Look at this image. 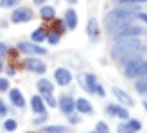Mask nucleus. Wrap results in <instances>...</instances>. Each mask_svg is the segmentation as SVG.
Here are the masks:
<instances>
[{
	"label": "nucleus",
	"instance_id": "obj_20",
	"mask_svg": "<svg viewBox=\"0 0 147 133\" xmlns=\"http://www.w3.org/2000/svg\"><path fill=\"white\" fill-rule=\"evenodd\" d=\"M32 41H43V40H47V33L43 31V29H36V31H32Z\"/></svg>",
	"mask_w": 147,
	"mask_h": 133
},
{
	"label": "nucleus",
	"instance_id": "obj_12",
	"mask_svg": "<svg viewBox=\"0 0 147 133\" xmlns=\"http://www.w3.org/2000/svg\"><path fill=\"white\" fill-rule=\"evenodd\" d=\"M113 95L120 101V105H126V106H131V105H133V97H129L126 92L120 90V88H117V86L113 88Z\"/></svg>",
	"mask_w": 147,
	"mask_h": 133
},
{
	"label": "nucleus",
	"instance_id": "obj_33",
	"mask_svg": "<svg viewBox=\"0 0 147 133\" xmlns=\"http://www.w3.org/2000/svg\"><path fill=\"white\" fill-rule=\"evenodd\" d=\"M45 121H47V113H45V112L40 113L38 119H34V122H36V124H41V122H45Z\"/></svg>",
	"mask_w": 147,
	"mask_h": 133
},
{
	"label": "nucleus",
	"instance_id": "obj_5",
	"mask_svg": "<svg viewBox=\"0 0 147 133\" xmlns=\"http://www.w3.org/2000/svg\"><path fill=\"white\" fill-rule=\"evenodd\" d=\"M24 66L27 70L31 72H36V74H43L47 70V65L43 63L41 60H38V58H27V60L24 61Z\"/></svg>",
	"mask_w": 147,
	"mask_h": 133
},
{
	"label": "nucleus",
	"instance_id": "obj_27",
	"mask_svg": "<svg viewBox=\"0 0 147 133\" xmlns=\"http://www.w3.org/2000/svg\"><path fill=\"white\" fill-rule=\"evenodd\" d=\"M119 105H108L106 106V112L109 113V115H117V113H119Z\"/></svg>",
	"mask_w": 147,
	"mask_h": 133
},
{
	"label": "nucleus",
	"instance_id": "obj_24",
	"mask_svg": "<svg viewBox=\"0 0 147 133\" xmlns=\"http://www.w3.org/2000/svg\"><path fill=\"white\" fill-rule=\"evenodd\" d=\"M59 33H56V31H50L49 34H47V40H49V43H52V45H56L57 41H59Z\"/></svg>",
	"mask_w": 147,
	"mask_h": 133
},
{
	"label": "nucleus",
	"instance_id": "obj_34",
	"mask_svg": "<svg viewBox=\"0 0 147 133\" xmlns=\"http://www.w3.org/2000/svg\"><path fill=\"white\" fill-rule=\"evenodd\" d=\"M5 113H7V108H5L4 102L0 101V117H5Z\"/></svg>",
	"mask_w": 147,
	"mask_h": 133
},
{
	"label": "nucleus",
	"instance_id": "obj_42",
	"mask_svg": "<svg viewBox=\"0 0 147 133\" xmlns=\"http://www.w3.org/2000/svg\"><path fill=\"white\" fill-rule=\"evenodd\" d=\"M68 2H70V4H76V2H77V0H68Z\"/></svg>",
	"mask_w": 147,
	"mask_h": 133
},
{
	"label": "nucleus",
	"instance_id": "obj_8",
	"mask_svg": "<svg viewBox=\"0 0 147 133\" xmlns=\"http://www.w3.org/2000/svg\"><path fill=\"white\" fill-rule=\"evenodd\" d=\"M81 85L84 86V90H88V92H97V86H99V83H97V79H95V76H92V74H86V76H83L81 77Z\"/></svg>",
	"mask_w": 147,
	"mask_h": 133
},
{
	"label": "nucleus",
	"instance_id": "obj_32",
	"mask_svg": "<svg viewBox=\"0 0 147 133\" xmlns=\"http://www.w3.org/2000/svg\"><path fill=\"white\" fill-rule=\"evenodd\" d=\"M45 102H47L49 106H56V99L52 97V94H47L45 95Z\"/></svg>",
	"mask_w": 147,
	"mask_h": 133
},
{
	"label": "nucleus",
	"instance_id": "obj_30",
	"mask_svg": "<svg viewBox=\"0 0 147 133\" xmlns=\"http://www.w3.org/2000/svg\"><path fill=\"white\" fill-rule=\"evenodd\" d=\"M127 124H129V126H131V128H133L135 131H138V130H140V128H142V124H140V121H135V119H131V121H129Z\"/></svg>",
	"mask_w": 147,
	"mask_h": 133
},
{
	"label": "nucleus",
	"instance_id": "obj_39",
	"mask_svg": "<svg viewBox=\"0 0 147 133\" xmlns=\"http://www.w3.org/2000/svg\"><path fill=\"white\" fill-rule=\"evenodd\" d=\"M97 94H99V95H104V94H106V92H104V88H102L100 85L97 86Z\"/></svg>",
	"mask_w": 147,
	"mask_h": 133
},
{
	"label": "nucleus",
	"instance_id": "obj_40",
	"mask_svg": "<svg viewBox=\"0 0 147 133\" xmlns=\"http://www.w3.org/2000/svg\"><path fill=\"white\" fill-rule=\"evenodd\" d=\"M32 2H34V4H36V5H41V4H43V2H45V0H32Z\"/></svg>",
	"mask_w": 147,
	"mask_h": 133
},
{
	"label": "nucleus",
	"instance_id": "obj_38",
	"mask_svg": "<svg viewBox=\"0 0 147 133\" xmlns=\"http://www.w3.org/2000/svg\"><path fill=\"white\" fill-rule=\"evenodd\" d=\"M136 16H138V18H140V20H144V22H145V24H147V13H138V14H136Z\"/></svg>",
	"mask_w": 147,
	"mask_h": 133
},
{
	"label": "nucleus",
	"instance_id": "obj_1",
	"mask_svg": "<svg viewBox=\"0 0 147 133\" xmlns=\"http://www.w3.org/2000/svg\"><path fill=\"white\" fill-rule=\"evenodd\" d=\"M136 49H144V45L138 41L136 36H133V38H119V41L113 45L111 54H113V58L120 60L122 56H126L127 52H131V50H136Z\"/></svg>",
	"mask_w": 147,
	"mask_h": 133
},
{
	"label": "nucleus",
	"instance_id": "obj_37",
	"mask_svg": "<svg viewBox=\"0 0 147 133\" xmlns=\"http://www.w3.org/2000/svg\"><path fill=\"white\" fill-rule=\"evenodd\" d=\"M79 121H81V119H79L77 115H72V113H70V122H72V124H77Z\"/></svg>",
	"mask_w": 147,
	"mask_h": 133
},
{
	"label": "nucleus",
	"instance_id": "obj_7",
	"mask_svg": "<svg viewBox=\"0 0 147 133\" xmlns=\"http://www.w3.org/2000/svg\"><path fill=\"white\" fill-rule=\"evenodd\" d=\"M54 77H56V83L57 85L67 86V85H70V81H72V74L67 69H57L56 74H54Z\"/></svg>",
	"mask_w": 147,
	"mask_h": 133
},
{
	"label": "nucleus",
	"instance_id": "obj_9",
	"mask_svg": "<svg viewBox=\"0 0 147 133\" xmlns=\"http://www.w3.org/2000/svg\"><path fill=\"white\" fill-rule=\"evenodd\" d=\"M59 108H61V112H63V113L70 115L74 110H76V101H74L70 95H65V97L59 99Z\"/></svg>",
	"mask_w": 147,
	"mask_h": 133
},
{
	"label": "nucleus",
	"instance_id": "obj_44",
	"mask_svg": "<svg viewBox=\"0 0 147 133\" xmlns=\"http://www.w3.org/2000/svg\"><path fill=\"white\" fill-rule=\"evenodd\" d=\"M93 133H95V131H93Z\"/></svg>",
	"mask_w": 147,
	"mask_h": 133
},
{
	"label": "nucleus",
	"instance_id": "obj_21",
	"mask_svg": "<svg viewBox=\"0 0 147 133\" xmlns=\"http://www.w3.org/2000/svg\"><path fill=\"white\" fill-rule=\"evenodd\" d=\"M43 133H68V128H65V126H47V128H43Z\"/></svg>",
	"mask_w": 147,
	"mask_h": 133
},
{
	"label": "nucleus",
	"instance_id": "obj_28",
	"mask_svg": "<svg viewBox=\"0 0 147 133\" xmlns=\"http://www.w3.org/2000/svg\"><path fill=\"white\" fill-rule=\"evenodd\" d=\"M5 90H9V81L5 77H0V92H5Z\"/></svg>",
	"mask_w": 147,
	"mask_h": 133
},
{
	"label": "nucleus",
	"instance_id": "obj_3",
	"mask_svg": "<svg viewBox=\"0 0 147 133\" xmlns=\"http://www.w3.org/2000/svg\"><path fill=\"white\" fill-rule=\"evenodd\" d=\"M34 16V13L29 9V7H20V9H14L11 14V20L14 24H20V22H31Z\"/></svg>",
	"mask_w": 147,
	"mask_h": 133
},
{
	"label": "nucleus",
	"instance_id": "obj_13",
	"mask_svg": "<svg viewBox=\"0 0 147 133\" xmlns=\"http://www.w3.org/2000/svg\"><path fill=\"white\" fill-rule=\"evenodd\" d=\"M65 24H67L68 29H76L77 27V14L74 9H67V13H65Z\"/></svg>",
	"mask_w": 147,
	"mask_h": 133
},
{
	"label": "nucleus",
	"instance_id": "obj_41",
	"mask_svg": "<svg viewBox=\"0 0 147 133\" xmlns=\"http://www.w3.org/2000/svg\"><path fill=\"white\" fill-rule=\"evenodd\" d=\"M2 69H4V63H2V60H0V72H2Z\"/></svg>",
	"mask_w": 147,
	"mask_h": 133
},
{
	"label": "nucleus",
	"instance_id": "obj_22",
	"mask_svg": "<svg viewBox=\"0 0 147 133\" xmlns=\"http://www.w3.org/2000/svg\"><path fill=\"white\" fill-rule=\"evenodd\" d=\"M65 29H68L67 24H65V20H56V22H54V31H56V33L63 34V33H65Z\"/></svg>",
	"mask_w": 147,
	"mask_h": 133
},
{
	"label": "nucleus",
	"instance_id": "obj_18",
	"mask_svg": "<svg viewBox=\"0 0 147 133\" xmlns=\"http://www.w3.org/2000/svg\"><path fill=\"white\" fill-rule=\"evenodd\" d=\"M54 14H56L54 7H50V5H43V7H41V18H43V20H52Z\"/></svg>",
	"mask_w": 147,
	"mask_h": 133
},
{
	"label": "nucleus",
	"instance_id": "obj_15",
	"mask_svg": "<svg viewBox=\"0 0 147 133\" xmlns=\"http://www.w3.org/2000/svg\"><path fill=\"white\" fill-rule=\"evenodd\" d=\"M38 90H40L43 95L52 94V92H54V85L50 83L49 79H40V81H38Z\"/></svg>",
	"mask_w": 147,
	"mask_h": 133
},
{
	"label": "nucleus",
	"instance_id": "obj_6",
	"mask_svg": "<svg viewBox=\"0 0 147 133\" xmlns=\"http://www.w3.org/2000/svg\"><path fill=\"white\" fill-rule=\"evenodd\" d=\"M18 50L20 52H27V54H34V56H41V54L47 52L43 47L34 45V43H29V41H20L18 43Z\"/></svg>",
	"mask_w": 147,
	"mask_h": 133
},
{
	"label": "nucleus",
	"instance_id": "obj_19",
	"mask_svg": "<svg viewBox=\"0 0 147 133\" xmlns=\"http://www.w3.org/2000/svg\"><path fill=\"white\" fill-rule=\"evenodd\" d=\"M135 86H136V90L140 92V94H147V74H145V76H142L140 79L136 81Z\"/></svg>",
	"mask_w": 147,
	"mask_h": 133
},
{
	"label": "nucleus",
	"instance_id": "obj_35",
	"mask_svg": "<svg viewBox=\"0 0 147 133\" xmlns=\"http://www.w3.org/2000/svg\"><path fill=\"white\" fill-rule=\"evenodd\" d=\"M140 2H147V0H122L120 4H140Z\"/></svg>",
	"mask_w": 147,
	"mask_h": 133
},
{
	"label": "nucleus",
	"instance_id": "obj_10",
	"mask_svg": "<svg viewBox=\"0 0 147 133\" xmlns=\"http://www.w3.org/2000/svg\"><path fill=\"white\" fill-rule=\"evenodd\" d=\"M144 52V49H136V50H131V52H127L126 56H122L120 58V65H129L131 61H135V60H140V56Z\"/></svg>",
	"mask_w": 147,
	"mask_h": 133
},
{
	"label": "nucleus",
	"instance_id": "obj_36",
	"mask_svg": "<svg viewBox=\"0 0 147 133\" xmlns=\"http://www.w3.org/2000/svg\"><path fill=\"white\" fill-rule=\"evenodd\" d=\"M7 52V45H5V43H0V56H4Z\"/></svg>",
	"mask_w": 147,
	"mask_h": 133
},
{
	"label": "nucleus",
	"instance_id": "obj_2",
	"mask_svg": "<svg viewBox=\"0 0 147 133\" xmlns=\"http://www.w3.org/2000/svg\"><path fill=\"white\" fill-rule=\"evenodd\" d=\"M124 74H126L127 77H142V76H145L147 74V61H144V60L131 61L129 65H126Z\"/></svg>",
	"mask_w": 147,
	"mask_h": 133
},
{
	"label": "nucleus",
	"instance_id": "obj_11",
	"mask_svg": "<svg viewBox=\"0 0 147 133\" xmlns=\"http://www.w3.org/2000/svg\"><path fill=\"white\" fill-rule=\"evenodd\" d=\"M9 99L14 106H18V108H24L25 106V99H24V95L20 94V90H16V88H13V90H9Z\"/></svg>",
	"mask_w": 147,
	"mask_h": 133
},
{
	"label": "nucleus",
	"instance_id": "obj_4",
	"mask_svg": "<svg viewBox=\"0 0 147 133\" xmlns=\"http://www.w3.org/2000/svg\"><path fill=\"white\" fill-rule=\"evenodd\" d=\"M144 31H142V27H138V25H126V27H122V29H119L113 36L115 38H133V36H138V34H142Z\"/></svg>",
	"mask_w": 147,
	"mask_h": 133
},
{
	"label": "nucleus",
	"instance_id": "obj_29",
	"mask_svg": "<svg viewBox=\"0 0 147 133\" xmlns=\"http://www.w3.org/2000/svg\"><path fill=\"white\" fill-rule=\"evenodd\" d=\"M18 0H0V7H13Z\"/></svg>",
	"mask_w": 147,
	"mask_h": 133
},
{
	"label": "nucleus",
	"instance_id": "obj_17",
	"mask_svg": "<svg viewBox=\"0 0 147 133\" xmlns=\"http://www.w3.org/2000/svg\"><path fill=\"white\" fill-rule=\"evenodd\" d=\"M76 108H77V112H81V113H90V112H92V105H90L86 99H83V97L77 99Z\"/></svg>",
	"mask_w": 147,
	"mask_h": 133
},
{
	"label": "nucleus",
	"instance_id": "obj_26",
	"mask_svg": "<svg viewBox=\"0 0 147 133\" xmlns=\"http://www.w3.org/2000/svg\"><path fill=\"white\" fill-rule=\"evenodd\" d=\"M95 133H109L108 126L104 122H97V126H95Z\"/></svg>",
	"mask_w": 147,
	"mask_h": 133
},
{
	"label": "nucleus",
	"instance_id": "obj_14",
	"mask_svg": "<svg viewBox=\"0 0 147 133\" xmlns=\"http://www.w3.org/2000/svg\"><path fill=\"white\" fill-rule=\"evenodd\" d=\"M31 105H32V112L34 113H43L45 112V101H43L40 95H32Z\"/></svg>",
	"mask_w": 147,
	"mask_h": 133
},
{
	"label": "nucleus",
	"instance_id": "obj_43",
	"mask_svg": "<svg viewBox=\"0 0 147 133\" xmlns=\"http://www.w3.org/2000/svg\"><path fill=\"white\" fill-rule=\"evenodd\" d=\"M144 108H145V112H147V102H144Z\"/></svg>",
	"mask_w": 147,
	"mask_h": 133
},
{
	"label": "nucleus",
	"instance_id": "obj_23",
	"mask_svg": "<svg viewBox=\"0 0 147 133\" xmlns=\"http://www.w3.org/2000/svg\"><path fill=\"white\" fill-rule=\"evenodd\" d=\"M16 126H18V122L14 121V119H7L4 122V130L5 131H14V130H16Z\"/></svg>",
	"mask_w": 147,
	"mask_h": 133
},
{
	"label": "nucleus",
	"instance_id": "obj_31",
	"mask_svg": "<svg viewBox=\"0 0 147 133\" xmlns=\"http://www.w3.org/2000/svg\"><path fill=\"white\" fill-rule=\"evenodd\" d=\"M120 106H122V105H120ZM117 117H120V119H127L129 113H127L126 108H119V113H117Z\"/></svg>",
	"mask_w": 147,
	"mask_h": 133
},
{
	"label": "nucleus",
	"instance_id": "obj_25",
	"mask_svg": "<svg viewBox=\"0 0 147 133\" xmlns=\"http://www.w3.org/2000/svg\"><path fill=\"white\" fill-rule=\"evenodd\" d=\"M117 131H119V133H136V131H135L133 128H131L127 122H126V124H119V128H117Z\"/></svg>",
	"mask_w": 147,
	"mask_h": 133
},
{
	"label": "nucleus",
	"instance_id": "obj_16",
	"mask_svg": "<svg viewBox=\"0 0 147 133\" xmlns=\"http://www.w3.org/2000/svg\"><path fill=\"white\" fill-rule=\"evenodd\" d=\"M88 34H90V38L92 40H97V36H99V24H97V20L92 18V20H88Z\"/></svg>",
	"mask_w": 147,
	"mask_h": 133
}]
</instances>
